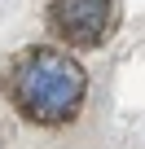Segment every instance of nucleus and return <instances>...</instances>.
Wrapping results in <instances>:
<instances>
[{
    "instance_id": "f257e3e1",
    "label": "nucleus",
    "mask_w": 145,
    "mask_h": 149,
    "mask_svg": "<svg viewBox=\"0 0 145 149\" xmlns=\"http://www.w3.org/2000/svg\"><path fill=\"white\" fill-rule=\"evenodd\" d=\"M5 101L35 127H62L84 110L88 74L62 44H27L0 70Z\"/></svg>"
},
{
    "instance_id": "f03ea898",
    "label": "nucleus",
    "mask_w": 145,
    "mask_h": 149,
    "mask_svg": "<svg viewBox=\"0 0 145 149\" xmlns=\"http://www.w3.org/2000/svg\"><path fill=\"white\" fill-rule=\"evenodd\" d=\"M44 22L62 48H97L119 26V0H48Z\"/></svg>"
}]
</instances>
